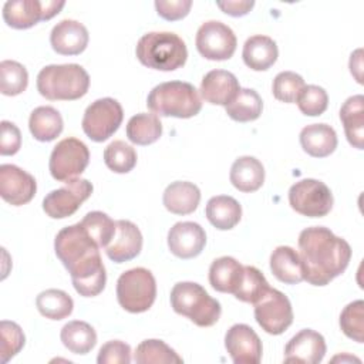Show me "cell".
Returning a JSON list of instances; mask_svg holds the SVG:
<instances>
[{"label": "cell", "instance_id": "27", "mask_svg": "<svg viewBox=\"0 0 364 364\" xmlns=\"http://www.w3.org/2000/svg\"><path fill=\"white\" fill-rule=\"evenodd\" d=\"M340 119L350 145L357 149L364 146V97H348L340 108Z\"/></svg>", "mask_w": 364, "mask_h": 364}, {"label": "cell", "instance_id": "8", "mask_svg": "<svg viewBox=\"0 0 364 364\" xmlns=\"http://www.w3.org/2000/svg\"><path fill=\"white\" fill-rule=\"evenodd\" d=\"M330 188L318 179H301L289 189V203L293 210L307 218H323L333 208Z\"/></svg>", "mask_w": 364, "mask_h": 364}, {"label": "cell", "instance_id": "18", "mask_svg": "<svg viewBox=\"0 0 364 364\" xmlns=\"http://www.w3.org/2000/svg\"><path fill=\"white\" fill-rule=\"evenodd\" d=\"M324 337L311 328H303L286 344L284 363L317 364L324 358Z\"/></svg>", "mask_w": 364, "mask_h": 364}, {"label": "cell", "instance_id": "38", "mask_svg": "<svg viewBox=\"0 0 364 364\" xmlns=\"http://www.w3.org/2000/svg\"><path fill=\"white\" fill-rule=\"evenodd\" d=\"M104 162L115 173H128L136 165V152L127 142L117 139L104 149Z\"/></svg>", "mask_w": 364, "mask_h": 364}, {"label": "cell", "instance_id": "3", "mask_svg": "<svg viewBox=\"0 0 364 364\" xmlns=\"http://www.w3.org/2000/svg\"><path fill=\"white\" fill-rule=\"evenodd\" d=\"M135 54L139 63L148 68L173 71L186 63L188 48L175 33L151 31L138 40Z\"/></svg>", "mask_w": 364, "mask_h": 364}, {"label": "cell", "instance_id": "11", "mask_svg": "<svg viewBox=\"0 0 364 364\" xmlns=\"http://www.w3.org/2000/svg\"><path fill=\"white\" fill-rule=\"evenodd\" d=\"M64 6L63 0H9L3 6V18L9 27L24 30L38 21L53 18Z\"/></svg>", "mask_w": 364, "mask_h": 364}, {"label": "cell", "instance_id": "14", "mask_svg": "<svg viewBox=\"0 0 364 364\" xmlns=\"http://www.w3.org/2000/svg\"><path fill=\"white\" fill-rule=\"evenodd\" d=\"M255 318L257 324L269 334L279 336L293 323V309L287 296L277 289H269L256 303Z\"/></svg>", "mask_w": 364, "mask_h": 364}, {"label": "cell", "instance_id": "36", "mask_svg": "<svg viewBox=\"0 0 364 364\" xmlns=\"http://www.w3.org/2000/svg\"><path fill=\"white\" fill-rule=\"evenodd\" d=\"M270 289L263 273L255 266H243V276L235 297L243 303L256 304Z\"/></svg>", "mask_w": 364, "mask_h": 364}, {"label": "cell", "instance_id": "12", "mask_svg": "<svg viewBox=\"0 0 364 364\" xmlns=\"http://www.w3.org/2000/svg\"><path fill=\"white\" fill-rule=\"evenodd\" d=\"M195 43L199 54L212 61L229 60L237 46L233 30L218 20H209L200 24L196 31Z\"/></svg>", "mask_w": 364, "mask_h": 364}, {"label": "cell", "instance_id": "41", "mask_svg": "<svg viewBox=\"0 0 364 364\" xmlns=\"http://www.w3.org/2000/svg\"><path fill=\"white\" fill-rule=\"evenodd\" d=\"M26 337L21 327L9 320L0 323V361L6 364L24 347Z\"/></svg>", "mask_w": 364, "mask_h": 364}, {"label": "cell", "instance_id": "33", "mask_svg": "<svg viewBox=\"0 0 364 364\" xmlns=\"http://www.w3.org/2000/svg\"><path fill=\"white\" fill-rule=\"evenodd\" d=\"M40 314L50 320H63L73 313L74 301L68 293L60 289H47L36 299Z\"/></svg>", "mask_w": 364, "mask_h": 364}, {"label": "cell", "instance_id": "24", "mask_svg": "<svg viewBox=\"0 0 364 364\" xmlns=\"http://www.w3.org/2000/svg\"><path fill=\"white\" fill-rule=\"evenodd\" d=\"M162 202L171 213L189 215L196 210L200 202V191L192 182L175 181L165 188Z\"/></svg>", "mask_w": 364, "mask_h": 364}, {"label": "cell", "instance_id": "29", "mask_svg": "<svg viewBox=\"0 0 364 364\" xmlns=\"http://www.w3.org/2000/svg\"><path fill=\"white\" fill-rule=\"evenodd\" d=\"M205 213L212 226L219 230H229L240 222L242 206L232 196L218 195L208 200Z\"/></svg>", "mask_w": 364, "mask_h": 364}, {"label": "cell", "instance_id": "35", "mask_svg": "<svg viewBox=\"0 0 364 364\" xmlns=\"http://www.w3.org/2000/svg\"><path fill=\"white\" fill-rule=\"evenodd\" d=\"M134 360L138 364H181L183 361L173 348L156 338L139 343L134 353Z\"/></svg>", "mask_w": 364, "mask_h": 364}, {"label": "cell", "instance_id": "16", "mask_svg": "<svg viewBox=\"0 0 364 364\" xmlns=\"http://www.w3.org/2000/svg\"><path fill=\"white\" fill-rule=\"evenodd\" d=\"M225 347L235 364H257L262 360V341L247 324H233L225 334Z\"/></svg>", "mask_w": 364, "mask_h": 364}, {"label": "cell", "instance_id": "46", "mask_svg": "<svg viewBox=\"0 0 364 364\" xmlns=\"http://www.w3.org/2000/svg\"><path fill=\"white\" fill-rule=\"evenodd\" d=\"M21 146V134L16 124L10 121H1V136H0V154L14 155Z\"/></svg>", "mask_w": 364, "mask_h": 364}, {"label": "cell", "instance_id": "47", "mask_svg": "<svg viewBox=\"0 0 364 364\" xmlns=\"http://www.w3.org/2000/svg\"><path fill=\"white\" fill-rule=\"evenodd\" d=\"M216 6L226 14L232 17H240L247 14L253 6L255 1L252 0H226V1H216Z\"/></svg>", "mask_w": 364, "mask_h": 364}, {"label": "cell", "instance_id": "37", "mask_svg": "<svg viewBox=\"0 0 364 364\" xmlns=\"http://www.w3.org/2000/svg\"><path fill=\"white\" fill-rule=\"evenodd\" d=\"M28 84V73L23 64L14 60L0 63V91L4 95L14 97L21 94Z\"/></svg>", "mask_w": 364, "mask_h": 364}, {"label": "cell", "instance_id": "17", "mask_svg": "<svg viewBox=\"0 0 364 364\" xmlns=\"http://www.w3.org/2000/svg\"><path fill=\"white\" fill-rule=\"evenodd\" d=\"M206 245V233L196 222H178L168 232V247L179 259L200 255Z\"/></svg>", "mask_w": 364, "mask_h": 364}, {"label": "cell", "instance_id": "1", "mask_svg": "<svg viewBox=\"0 0 364 364\" xmlns=\"http://www.w3.org/2000/svg\"><path fill=\"white\" fill-rule=\"evenodd\" d=\"M54 250L68 270L75 291L82 297L98 296L107 283L100 246L78 222L63 228L54 239Z\"/></svg>", "mask_w": 364, "mask_h": 364}, {"label": "cell", "instance_id": "34", "mask_svg": "<svg viewBox=\"0 0 364 364\" xmlns=\"http://www.w3.org/2000/svg\"><path fill=\"white\" fill-rule=\"evenodd\" d=\"M226 114L237 122H250L260 117L263 101L252 88H240L235 100L225 107Z\"/></svg>", "mask_w": 364, "mask_h": 364}, {"label": "cell", "instance_id": "4", "mask_svg": "<svg viewBox=\"0 0 364 364\" xmlns=\"http://www.w3.org/2000/svg\"><path fill=\"white\" fill-rule=\"evenodd\" d=\"M88 88L90 75L80 64H50L37 74V91L50 101H74Z\"/></svg>", "mask_w": 364, "mask_h": 364}, {"label": "cell", "instance_id": "7", "mask_svg": "<svg viewBox=\"0 0 364 364\" xmlns=\"http://www.w3.org/2000/svg\"><path fill=\"white\" fill-rule=\"evenodd\" d=\"M156 297V282L151 270L134 267L124 272L117 280V299L129 313L149 310Z\"/></svg>", "mask_w": 364, "mask_h": 364}, {"label": "cell", "instance_id": "31", "mask_svg": "<svg viewBox=\"0 0 364 364\" xmlns=\"http://www.w3.org/2000/svg\"><path fill=\"white\" fill-rule=\"evenodd\" d=\"M65 348L74 354H87L97 344V333L91 324L82 320L68 321L60 333Z\"/></svg>", "mask_w": 364, "mask_h": 364}, {"label": "cell", "instance_id": "32", "mask_svg": "<svg viewBox=\"0 0 364 364\" xmlns=\"http://www.w3.org/2000/svg\"><path fill=\"white\" fill-rule=\"evenodd\" d=\"M162 135V124L155 114L139 112L129 118L127 136L135 145H151Z\"/></svg>", "mask_w": 364, "mask_h": 364}, {"label": "cell", "instance_id": "13", "mask_svg": "<svg viewBox=\"0 0 364 364\" xmlns=\"http://www.w3.org/2000/svg\"><path fill=\"white\" fill-rule=\"evenodd\" d=\"M65 185L51 191L43 199V209L47 216L53 219H64L74 215L82 202H85L92 193V183L82 178H75Z\"/></svg>", "mask_w": 364, "mask_h": 364}, {"label": "cell", "instance_id": "19", "mask_svg": "<svg viewBox=\"0 0 364 364\" xmlns=\"http://www.w3.org/2000/svg\"><path fill=\"white\" fill-rule=\"evenodd\" d=\"M90 34L87 27L71 18L57 23L50 34V43L55 53L61 55H78L88 46Z\"/></svg>", "mask_w": 364, "mask_h": 364}, {"label": "cell", "instance_id": "22", "mask_svg": "<svg viewBox=\"0 0 364 364\" xmlns=\"http://www.w3.org/2000/svg\"><path fill=\"white\" fill-rule=\"evenodd\" d=\"M279 57V48L273 38L263 34H256L245 41L242 58L243 63L253 71L269 70Z\"/></svg>", "mask_w": 364, "mask_h": 364}, {"label": "cell", "instance_id": "10", "mask_svg": "<svg viewBox=\"0 0 364 364\" xmlns=\"http://www.w3.org/2000/svg\"><path fill=\"white\" fill-rule=\"evenodd\" d=\"M124 118L121 104L109 97L91 102L82 117L81 127L84 134L94 142L107 141L117 132Z\"/></svg>", "mask_w": 364, "mask_h": 364}, {"label": "cell", "instance_id": "42", "mask_svg": "<svg viewBox=\"0 0 364 364\" xmlns=\"http://www.w3.org/2000/svg\"><path fill=\"white\" fill-rule=\"evenodd\" d=\"M304 87H306V82L301 75L293 71H282L274 77L272 91L276 100L291 104L297 101Z\"/></svg>", "mask_w": 364, "mask_h": 364}, {"label": "cell", "instance_id": "2", "mask_svg": "<svg viewBox=\"0 0 364 364\" xmlns=\"http://www.w3.org/2000/svg\"><path fill=\"white\" fill-rule=\"evenodd\" d=\"M299 255L304 280L313 286H326L344 273L351 259V247L328 228L311 226L299 235Z\"/></svg>", "mask_w": 364, "mask_h": 364}, {"label": "cell", "instance_id": "6", "mask_svg": "<svg viewBox=\"0 0 364 364\" xmlns=\"http://www.w3.org/2000/svg\"><path fill=\"white\" fill-rule=\"evenodd\" d=\"M171 306L175 313L188 317L199 327H210L222 314L220 303L195 282H179L171 290Z\"/></svg>", "mask_w": 364, "mask_h": 364}, {"label": "cell", "instance_id": "21", "mask_svg": "<svg viewBox=\"0 0 364 364\" xmlns=\"http://www.w3.org/2000/svg\"><path fill=\"white\" fill-rule=\"evenodd\" d=\"M239 90L240 85L235 74L226 70H212L202 78L199 91L206 102L226 107L235 100Z\"/></svg>", "mask_w": 364, "mask_h": 364}, {"label": "cell", "instance_id": "43", "mask_svg": "<svg viewBox=\"0 0 364 364\" xmlns=\"http://www.w3.org/2000/svg\"><path fill=\"white\" fill-rule=\"evenodd\" d=\"M296 102L304 115L317 117L327 109L328 95L323 87L310 84L303 88Z\"/></svg>", "mask_w": 364, "mask_h": 364}, {"label": "cell", "instance_id": "28", "mask_svg": "<svg viewBox=\"0 0 364 364\" xmlns=\"http://www.w3.org/2000/svg\"><path fill=\"white\" fill-rule=\"evenodd\" d=\"M243 276V266L230 256H222L212 262L209 267V283L220 293L235 294Z\"/></svg>", "mask_w": 364, "mask_h": 364}, {"label": "cell", "instance_id": "30", "mask_svg": "<svg viewBox=\"0 0 364 364\" xmlns=\"http://www.w3.org/2000/svg\"><path fill=\"white\" fill-rule=\"evenodd\" d=\"M63 117L50 105H41L31 111L28 118V128L34 139L40 142L54 141L63 132Z\"/></svg>", "mask_w": 364, "mask_h": 364}, {"label": "cell", "instance_id": "15", "mask_svg": "<svg viewBox=\"0 0 364 364\" xmlns=\"http://www.w3.org/2000/svg\"><path fill=\"white\" fill-rule=\"evenodd\" d=\"M36 191L37 182L33 175L13 164L0 166V195L7 203L13 206L26 205L34 198Z\"/></svg>", "mask_w": 364, "mask_h": 364}, {"label": "cell", "instance_id": "45", "mask_svg": "<svg viewBox=\"0 0 364 364\" xmlns=\"http://www.w3.org/2000/svg\"><path fill=\"white\" fill-rule=\"evenodd\" d=\"M192 7L191 0H156L155 9L158 16L168 21H176L188 16Z\"/></svg>", "mask_w": 364, "mask_h": 364}, {"label": "cell", "instance_id": "48", "mask_svg": "<svg viewBox=\"0 0 364 364\" xmlns=\"http://www.w3.org/2000/svg\"><path fill=\"white\" fill-rule=\"evenodd\" d=\"M348 67H350V73H351V75H354L355 81L358 84H363V50L361 48L355 50L351 54Z\"/></svg>", "mask_w": 364, "mask_h": 364}, {"label": "cell", "instance_id": "44", "mask_svg": "<svg viewBox=\"0 0 364 364\" xmlns=\"http://www.w3.org/2000/svg\"><path fill=\"white\" fill-rule=\"evenodd\" d=\"M98 364H129L131 347L121 340H111L102 344L97 357Z\"/></svg>", "mask_w": 364, "mask_h": 364}, {"label": "cell", "instance_id": "25", "mask_svg": "<svg viewBox=\"0 0 364 364\" xmlns=\"http://www.w3.org/2000/svg\"><path fill=\"white\" fill-rule=\"evenodd\" d=\"M270 270L277 280L297 284L304 280V267L299 252L290 246H277L270 255Z\"/></svg>", "mask_w": 364, "mask_h": 364}, {"label": "cell", "instance_id": "9", "mask_svg": "<svg viewBox=\"0 0 364 364\" xmlns=\"http://www.w3.org/2000/svg\"><path fill=\"white\" fill-rule=\"evenodd\" d=\"M88 162L90 151L87 145L74 136H68L53 148L48 169L55 181L68 182L78 178L88 166Z\"/></svg>", "mask_w": 364, "mask_h": 364}, {"label": "cell", "instance_id": "20", "mask_svg": "<svg viewBox=\"0 0 364 364\" xmlns=\"http://www.w3.org/2000/svg\"><path fill=\"white\" fill-rule=\"evenodd\" d=\"M142 250V233L131 220H117V230L105 247L107 256L115 263H124L135 259Z\"/></svg>", "mask_w": 364, "mask_h": 364}, {"label": "cell", "instance_id": "5", "mask_svg": "<svg viewBox=\"0 0 364 364\" xmlns=\"http://www.w3.org/2000/svg\"><path fill=\"white\" fill-rule=\"evenodd\" d=\"M146 105L155 115L192 118L200 112L202 100L191 82L168 81L149 91Z\"/></svg>", "mask_w": 364, "mask_h": 364}, {"label": "cell", "instance_id": "40", "mask_svg": "<svg viewBox=\"0 0 364 364\" xmlns=\"http://www.w3.org/2000/svg\"><path fill=\"white\" fill-rule=\"evenodd\" d=\"M341 331L357 343L364 341V301L354 300L348 303L340 314Z\"/></svg>", "mask_w": 364, "mask_h": 364}, {"label": "cell", "instance_id": "26", "mask_svg": "<svg viewBox=\"0 0 364 364\" xmlns=\"http://www.w3.org/2000/svg\"><path fill=\"white\" fill-rule=\"evenodd\" d=\"M229 178L237 191L250 193L262 188L264 182V168L255 156H239L230 166Z\"/></svg>", "mask_w": 364, "mask_h": 364}, {"label": "cell", "instance_id": "23", "mask_svg": "<svg viewBox=\"0 0 364 364\" xmlns=\"http://www.w3.org/2000/svg\"><path fill=\"white\" fill-rule=\"evenodd\" d=\"M338 139L333 127L310 124L300 131V145L313 158H326L337 148Z\"/></svg>", "mask_w": 364, "mask_h": 364}, {"label": "cell", "instance_id": "39", "mask_svg": "<svg viewBox=\"0 0 364 364\" xmlns=\"http://www.w3.org/2000/svg\"><path fill=\"white\" fill-rule=\"evenodd\" d=\"M80 223L87 229V232L97 242L100 249L109 245L117 230V222H114L107 213L101 210L88 212Z\"/></svg>", "mask_w": 364, "mask_h": 364}]
</instances>
